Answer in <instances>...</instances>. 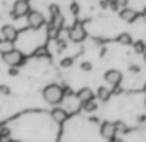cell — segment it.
<instances>
[{"mask_svg":"<svg viewBox=\"0 0 146 142\" xmlns=\"http://www.w3.org/2000/svg\"><path fill=\"white\" fill-rule=\"evenodd\" d=\"M64 89L60 87V85L56 84H50L48 87L44 88L43 90V98L50 105H57L60 104L62 100H64Z\"/></svg>","mask_w":146,"mask_h":142,"instance_id":"1","label":"cell"},{"mask_svg":"<svg viewBox=\"0 0 146 142\" xmlns=\"http://www.w3.org/2000/svg\"><path fill=\"white\" fill-rule=\"evenodd\" d=\"M1 57H3L4 62H5L8 66H11V67H17V66H19L23 61V54L17 49L8 50V52L3 53Z\"/></svg>","mask_w":146,"mask_h":142,"instance_id":"2","label":"cell"},{"mask_svg":"<svg viewBox=\"0 0 146 142\" xmlns=\"http://www.w3.org/2000/svg\"><path fill=\"white\" fill-rule=\"evenodd\" d=\"M27 23H29V26H30L31 29L38 30V29H40L41 26L45 23V18H44V16H43L40 12L30 11L27 13Z\"/></svg>","mask_w":146,"mask_h":142,"instance_id":"3","label":"cell"},{"mask_svg":"<svg viewBox=\"0 0 146 142\" xmlns=\"http://www.w3.org/2000/svg\"><path fill=\"white\" fill-rule=\"evenodd\" d=\"M86 36H87V33L80 22H76L69 30V38L71 39L74 43H80V41H83L86 39Z\"/></svg>","mask_w":146,"mask_h":142,"instance_id":"4","label":"cell"},{"mask_svg":"<svg viewBox=\"0 0 146 142\" xmlns=\"http://www.w3.org/2000/svg\"><path fill=\"white\" fill-rule=\"evenodd\" d=\"M30 12V5H29L27 0H17L13 7V13L16 17H23L27 16Z\"/></svg>","mask_w":146,"mask_h":142,"instance_id":"5","label":"cell"},{"mask_svg":"<svg viewBox=\"0 0 146 142\" xmlns=\"http://www.w3.org/2000/svg\"><path fill=\"white\" fill-rule=\"evenodd\" d=\"M116 124L110 123V121H105L101 125V136L106 139H113L116 134Z\"/></svg>","mask_w":146,"mask_h":142,"instance_id":"6","label":"cell"},{"mask_svg":"<svg viewBox=\"0 0 146 142\" xmlns=\"http://www.w3.org/2000/svg\"><path fill=\"white\" fill-rule=\"evenodd\" d=\"M121 74L118 70H109L105 74V80L109 83V84L114 85V87H118L119 83L121 82Z\"/></svg>","mask_w":146,"mask_h":142,"instance_id":"7","label":"cell"},{"mask_svg":"<svg viewBox=\"0 0 146 142\" xmlns=\"http://www.w3.org/2000/svg\"><path fill=\"white\" fill-rule=\"evenodd\" d=\"M1 34H3V36H4V39H5V40L12 41V43L16 40L17 35H18L16 27H13V26H11V25L3 26V29H1Z\"/></svg>","mask_w":146,"mask_h":142,"instance_id":"8","label":"cell"},{"mask_svg":"<svg viewBox=\"0 0 146 142\" xmlns=\"http://www.w3.org/2000/svg\"><path fill=\"white\" fill-rule=\"evenodd\" d=\"M138 13L132 8H127V7H124V9L120 12V18L125 22H133L136 18H137Z\"/></svg>","mask_w":146,"mask_h":142,"instance_id":"9","label":"cell"},{"mask_svg":"<svg viewBox=\"0 0 146 142\" xmlns=\"http://www.w3.org/2000/svg\"><path fill=\"white\" fill-rule=\"evenodd\" d=\"M50 115H52L53 120H54L56 123H58V124L64 123V121L67 119V112L65 111L64 109H54V110H52Z\"/></svg>","mask_w":146,"mask_h":142,"instance_id":"10","label":"cell"},{"mask_svg":"<svg viewBox=\"0 0 146 142\" xmlns=\"http://www.w3.org/2000/svg\"><path fill=\"white\" fill-rule=\"evenodd\" d=\"M76 97H78V100H79L82 104H84V102H87V101L93 100L94 94H93V92H92L89 88H83V89H80L79 92H78Z\"/></svg>","mask_w":146,"mask_h":142,"instance_id":"11","label":"cell"},{"mask_svg":"<svg viewBox=\"0 0 146 142\" xmlns=\"http://www.w3.org/2000/svg\"><path fill=\"white\" fill-rule=\"evenodd\" d=\"M97 97H98L102 102L108 101V100L110 98V90H109L108 88H105V87H101L98 89V92H97Z\"/></svg>","mask_w":146,"mask_h":142,"instance_id":"12","label":"cell"},{"mask_svg":"<svg viewBox=\"0 0 146 142\" xmlns=\"http://www.w3.org/2000/svg\"><path fill=\"white\" fill-rule=\"evenodd\" d=\"M118 41L120 44H123V45H131L132 44V38H131L129 34L123 33L118 36Z\"/></svg>","mask_w":146,"mask_h":142,"instance_id":"13","label":"cell"},{"mask_svg":"<svg viewBox=\"0 0 146 142\" xmlns=\"http://www.w3.org/2000/svg\"><path fill=\"white\" fill-rule=\"evenodd\" d=\"M133 48H135V52H136V53L141 54V53H145V50H146V44L143 43V41L138 40V41H136V43L133 44Z\"/></svg>","mask_w":146,"mask_h":142,"instance_id":"14","label":"cell"},{"mask_svg":"<svg viewBox=\"0 0 146 142\" xmlns=\"http://www.w3.org/2000/svg\"><path fill=\"white\" fill-rule=\"evenodd\" d=\"M13 49V45H12V41H0V52H1V54L5 52H8V50Z\"/></svg>","mask_w":146,"mask_h":142,"instance_id":"15","label":"cell"},{"mask_svg":"<svg viewBox=\"0 0 146 142\" xmlns=\"http://www.w3.org/2000/svg\"><path fill=\"white\" fill-rule=\"evenodd\" d=\"M83 107H84V110L88 112H92L94 111V110H97V104L93 101V100H91V101H87L83 104Z\"/></svg>","mask_w":146,"mask_h":142,"instance_id":"16","label":"cell"},{"mask_svg":"<svg viewBox=\"0 0 146 142\" xmlns=\"http://www.w3.org/2000/svg\"><path fill=\"white\" fill-rule=\"evenodd\" d=\"M9 136H11V129L5 125H3V127L0 125V138H1V141L7 139Z\"/></svg>","mask_w":146,"mask_h":142,"instance_id":"17","label":"cell"},{"mask_svg":"<svg viewBox=\"0 0 146 142\" xmlns=\"http://www.w3.org/2000/svg\"><path fill=\"white\" fill-rule=\"evenodd\" d=\"M72 63H74V61H72V58H70V57H66L61 61V66H62V67H70Z\"/></svg>","mask_w":146,"mask_h":142,"instance_id":"18","label":"cell"},{"mask_svg":"<svg viewBox=\"0 0 146 142\" xmlns=\"http://www.w3.org/2000/svg\"><path fill=\"white\" fill-rule=\"evenodd\" d=\"M47 54H48V52H47L45 48H39V49L35 52L36 57H43V56H47Z\"/></svg>","mask_w":146,"mask_h":142,"instance_id":"19","label":"cell"},{"mask_svg":"<svg viewBox=\"0 0 146 142\" xmlns=\"http://www.w3.org/2000/svg\"><path fill=\"white\" fill-rule=\"evenodd\" d=\"M80 67H82V70H84V71H89L92 68V65L89 62H83L82 65H80Z\"/></svg>","mask_w":146,"mask_h":142,"instance_id":"20","label":"cell"},{"mask_svg":"<svg viewBox=\"0 0 146 142\" xmlns=\"http://www.w3.org/2000/svg\"><path fill=\"white\" fill-rule=\"evenodd\" d=\"M115 1V4L118 7H127V4H128V0H114Z\"/></svg>","mask_w":146,"mask_h":142,"instance_id":"21","label":"cell"},{"mask_svg":"<svg viewBox=\"0 0 146 142\" xmlns=\"http://www.w3.org/2000/svg\"><path fill=\"white\" fill-rule=\"evenodd\" d=\"M0 92L4 93V94H9V89L5 87V85H0Z\"/></svg>","mask_w":146,"mask_h":142,"instance_id":"22","label":"cell"},{"mask_svg":"<svg viewBox=\"0 0 146 142\" xmlns=\"http://www.w3.org/2000/svg\"><path fill=\"white\" fill-rule=\"evenodd\" d=\"M71 11H72V12H74V11L76 12V11H78V7H76V4H72V7H71Z\"/></svg>","mask_w":146,"mask_h":142,"instance_id":"23","label":"cell"},{"mask_svg":"<svg viewBox=\"0 0 146 142\" xmlns=\"http://www.w3.org/2000/svg\"><path fill=\"white\" fill-rule=\"evenodd\" d=\"M9 74H13V75H16V74H17V70H11V71H9Z\"/></svg>","mask_w":146,"mask_h":142,"instance_id":"24","label":"cell"},{"mask_svg":"<svg viewBox=\"0 0 146 142\" xmlns=\"http://www.w3.org/2000/svg\"><path fill=\"white\" fill-rule=\"evenodd\" d=\"M9 142H19V141H9Z\"/></svg>","mask_w":146,"mask_h":142,"instance_id":"25","label":"cell"},{"mask_svg":"<svg viewBox=\"0 0 146 142\" xmlns=\"http://www.w3.org/2000/svg\"><path fill=\"white\" fill-rule=\"evenodd\" d=\"M145 62H146V54H145Z\"/></svg>","mask_w":146,"mask_h":142,"instance_id":"26","label":"cell"},{"mask_svg":"<svg viewBox=\"0 0 146 142\" xmlns=\"http://www.w3.org/2000/svg\"><path fill=\"white\" fill-rule=\"evenodd\" d=\"M0 142H1V138H0Z\"/></svg>","mask_w":146,"mask_h":142,"instance_id":"27","label":"cell"}]
</instances>
